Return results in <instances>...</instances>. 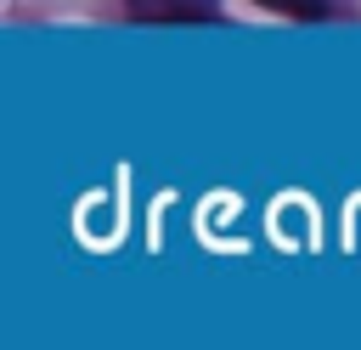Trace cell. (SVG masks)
Instances as JSON below:
<instances>
[{
    "mask_svg": "<svg viewBox=\"0 0 361 350\" xmlns=\"http://www.w3.org/2000/svg\"><path fill=\"white\" fill-rule=\"evenodd\" d=\"M259 6H271V11H288V17H322V11H327L322 0H259Z\"/></svg>",
    "mask_w": 361,
    "mask_h": 350,
    "instance_id": "2",
    "label": "cell"
},
{
    "mask_svg": "<svg viewBox=\"0 0 361 350\" xmlns=\"http://www.w3.org/2000/svg\"><path fill=\"white\" fill-rule=\"evenodd\" d=\"M135 23H209L214 6L209 0H124Z\"/></svg>",
    "mask_w": 361,
    "mask_h": 350,
    "instance_id": "1",
    "label": "cell"
}]
</instances>
